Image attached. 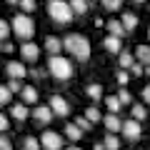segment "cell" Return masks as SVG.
<instances>
[{"label": "cell", "instance_id": "11", "mask_svg": "<svg viewBox=\"0 0 150 150\" xmlns=\"http://www.w3.org/2000/svg\"><path fill=\"white\" fill-rule=\"evenodd\" d=\"M103 125L108 128V133H118V130H123V120L118 118V112H108L105 118H103Z\"/></svg>", "mask_w": 150, "mask_h": 150}, {"label": "cell", "instance_id": "43", "mask_svg": "<svg viewBox=\"0 0 150 150\" xmlns=\"http://www.w3.org/2000/svg\"><path fill=\"white\" fill-rule=\"evenodd\" d=\"M8 5H20V0H5Z\"/></svg>", "mask_w": 150, "mask_h": 150}, {"label": "cell", "instance_id": "34", "mask_svg": "<svg viewBox=\"0 0 150 150\" xmlns=\"http://www.w3.org/2000/svg\"><path fill=\"white\" fill-rule=\"evenodd\" d=\"M118 98H120V103H123V105H133V95H130L128 90H118Z\"/></svg>", "mask_w": 150, "mask_h": 150}, {"label": "cell", "instance_id": "30", "mask_svg": "<svg viewBox=\"0 0 150 150\" xmlns=\"http://www.w3.org/2000/svg\"><path fill=\"white\" fill-rule=\"evenodd\" d=\"M115 80H118V85H128V83H130V73H128V70H120V68H118Z\"/></svg>", "mask_w": 150, "mask_h": 150}, {"label": "cell", "instance_id": "32", "mask_svg": "<svg viewBox=\"0 0 150 150\" xmlns=\"http://www.w3.org/2000/svg\"><path fill=\"white\" fill-rule=\"evenodd\" d=\"M8 88H10L13 90V95H15V93H23V80H15V78H10V80H8Z\"/></svg>", "mask_w": 150, "mask_h": 150}, {"label": "cell", "instance_id": "15", "mask_svg": "<svg viewBox=\"0 0 150 150\" xmlns=\"http://www.w3.org/2000/svg\"><path fill=\"white\" fill-rule=\"evenodd\" d=\"M20 100L25 103V105H35V103H38V90H35V85H25V88H23Z\"/></svg>", "mask_w": 150, "mask_h": 150}, {"label": "cell", "instance_id": "20", "mask_svg": "<svg viewBox=\"0 0 150 150\" xmlns=\"http://www.w3.org/2000/svg\"><path fill=\"white\" fill-rule=\"evenodd\" d=\"M70 8H73L75 15H85L90 10V0H70Z\"/></svg>", "mask_w": 150, "mask_h": 150}, {"label": "cell", "instance_id": "18", "mask_svg": "<svg viewBox=\"0 0 150 150\" xmlns=\"http://www.w3.org/2000/svg\"><path fill=\"white\" fill-rule=\"evenodd\" d=\"M135 58H138V63H143L148 68L150 65V45H138L135 48Z\"/></svg>", "mask_w": 150, "mask_h": 150}, {"label": "cell", "instance_id": "9", "mask_svg": "<svg viewBox=\"0 0 150 150\" xmlns=\"http://www.w3.org/2000/svg\"><path fill=\"white\" fill-rule=\"evenodd\" d=\"M5 73H8V78L23 80V78L28 75V68H25V63H20V60H10V63L5 65Z\"/></svg>", "mask_w": 150, "mask_h": 150}, {"label": "cell", "instance_id": "2", "mask_svg": "<svg viewBox=\"0 0 150 150\" xmlns=\"http://www.w3.org/2000/svg\"><path fill=\"white\" fill-rule=\"evenodd\" d=\"M10 25H13V33H15V38L20 43H28L33 38V33H35V23H33V18L28 13H18Z\"/></svg>", "mask_w": 150, "mask_h": 150}, {"label": "cell", "instance_id": "47", "mask_svg": "<svg viewBox=\"0 0 150 150\" xmlns=\"http://www.w3.org/2000/svg\"><path fill=\"white\" fill-rule=\"evenodd\" d=\"M148 35H150V30H148Z\"/></svg>", "mask_w": 150, "mask_h": 150}, {"label": "cell", "instance_id": "31", "mask_svg": "<svg viewBox=\"0 0 150 150\" xmlns=\"http://www.w3.org/2000/svg\"><path fill=\"white\" fill-rule=\"evenodd\" d=\"M100 3L105 10H120V5H123V0H100Z\"/></svg>", "mask_w": 150, "mask_h": 150}, {"label": "cell", "instance_id": "29", "mask_svg": "<svg viewBox=\"0 0 150 150\" xmlns=\"http://www.w3.org/2000/svg\"><path fill=\"white\" fill-rule=\"evenodd\" d=\"M75 125H78V128L85 133V130H90V128H93V120H88L85 115H78V118H75Z\"/></svg>", "mask_w": 150, "mask_h": 150}, {"label": "cell", "instance_id": "22", "mask_svg": "<svg viewBox=\"0 0 150 150\" xmlns=\"http://www.w3.org/2000/svg\"><path fill=\"white\" fill-rule=\"evenodd\" d=\"M103 145H105V150H120V140L115 133H108L105 140H103Z\"/></svg>", "mask_w": 150, "mask_h": 150}, {"label": "cell", "instance_id": "10", "mask_svg": "<svg viewBox=\"0 0 150 150\" xmlns=\"http://www.w3.org/2000/svg\"><path fill=\"white\" fill-rule=\"evenodd\" d=\"M48 105L53 108V112H55V115H60V118H68V115H70V105H68V100H65V98H60V95H53Z\"/></svg>", "mask_w": 150, "mask_h": 150}, {"label": "cell", "instance_id": "45", "mask_svg": "<svg viewBox=\"0 0 150 150\" xmlns=\"http://www.w3.org/2000/svg\"><path fill=\"white\" fill-rule=\"evenodd\" d=\"M68 150H80V148H68Z\"/></svg>", "mask_w": 150, "mask_h": 150}, {"label": "cell", "instance_id": "6", "mask_svg": "<svg viewBox=\"0 0 150 150\" xmlns=\"http://www.w3.org/2000/svg\"><path fill=\"white\" fill-rule=\"evenodd\" d=\"M123 138H128V140H140V135H143V128H140V123L138 120H123Z\"/></svg>", "mask_w": 150, "mask_h": 150}, {"label": "cell", "instance_id": "48", "mask_svg": "<svg viewBox=\"0 0 150 150\" xmlns=\"http://www.w3.org/2000/svg\"><path fill=\"white\" fill-rule=\"evenodd\" d=\"M90 3H93V0H90Z\"/></svg>", "mask_w": 150, "mask_h": 150}, {"label": "cell", "instance_id": "44", "mask_svg": "<svg viewBox=\"0 0 150 150\" xmlns=\"http://www.w3.org/2000/svg\"><path fill=\"white\" fill-rule=\"evenodd\" d=\"M133 3H145V0H133Z\"/></svg>", "mask_w": 150, "mask_h": 150}, {"label": "cell", "instance_id": "5", "mask_svg": "<svg viewBox=\"0 0 150 150\" xmlns=\"http://www.w3.org/2000/svg\"><path fill=\"white\" fill-rule=\"evenodd\" d=\"M40 145H43V150H63V135L55 130H45L40 135Z\"/></svg>", "mask_w": 150, "mask_h": 150}, {"label": "cell", "instance_id": "8", "mask_svg": "<svg viewBox=\"0 0 150 150\" xmlns=\"http://www.w3.org/2000/svg\"><path fill=\"white\" fill-rule=\"evenodd\" d=\"M53 108L50 105H35L33 108V118H35V123H40V125H48L50 120H53Z\"/></svg>", "mask_w": 150, "mask_h": 150}, {"label": "cell", "instance_id": "7", "mask_svg": "<svg viewBox=\"0 0 150 150\" xmlns=\"http://www.w3.org/2000/svg\"><path fill=\"white\" fill-rule=\"evenodd\" d=\"M20 58L25 60V63H35L38 58H40V48H38L35 43H20Z\"/></svg>", "mask_w": 150, "mask_h": 150}, {"label": "cell", "instance_id": "42", "mask_svg": "<svg viewBox=\"0 0 150 150\" xmlns=\"http://www.w3.org/2000/svg\"><path fill=\"white\" fill-rule=\"evenodd\" d=\"M93 150H105V145H103V143H95V145H93Z\"/></svg>", "mask_w": 150, "mask_h": 150}, {"label": "cell", "instance_id": "27", "mask_svg": "<svg viewBox=\"0 0 150 150\" xmlns=\"http://www.w3.org/2000/svg\"><path fill=\"white\" fill-rule=\"evenodd\" d=\"M10 30H13V25L8 20H0V43H5L8 38H10Z\"/></svg>", "mask_w": 150, "mask_h": 150}, {"label": "cell", "instance_id": "23", "mask_svg": "<svg viewBox=\"0 0 150 150\" xmlns=\"http://www.w3.org/2000/svg\"><path fill=\"white\" fill-rule=\"evenodd\" d=\"M85 95L90 98V100H100V95H103V85H98V83H90V85L85 88Z\"/></svg>", "mask_w": 150, "mask_h": 150}, {"label": "cell", "instance_id": "4", "mask_svg": "<svg viewBox=\"0 0 150 150\" xmlns=\"http://www.w3.org/2000/svg\"><path fill=\"white\" fill-rule=\"evenodd\" d=\"M48 15L53 18L55 23H60V25H68L75 18V13H73V8H70V0H50L48 3Z\"/></svg>", "mask_w": 150, "mask_h": 150}, {"label": "cell", "instance_id": "21", "mask_svg": "<svg viewBox=\"0 0 150 150\" xmlns=\"http://www.w3.org/2000/svg\"><path fill=\"white\" fill-rule=\"evenodd\" d=\"M120 23H123V28L125 30H135V25H138V15H135V13H123V15H120Z\"/></svg>", "mask_w": 150, "mask_h": 150}, {"label": "cell", "instance_id": "14", "mask_svg": "<svg viewBox=\"0 0 150 150\" xmlns=\"http://www.w3.org/2000/svg\"><path fill=\"white\" fill-rule=\"evenodd\" d=\"M135 63H138L135 53H128V50H123V53H120V58H118V68H120V70H130Z\"/></svg>", "mask_w": 150, "mask_h": 150}, {"label": "cell", "instance_id": "16", "mask_svg": "<svg viewBox=\"0 0 150 150\" xmlns=\"http://www.w3.org/2000/svg\"><path fill=\"white\" fill-rule=\"evenodd\" d=\"M105 28H108V33H110V35H115V38L128 35V30L123 28V23H120V20H108V23H105Z\"/></svg>", "mask_w": 150, "mask_h": 150}, {"label": "cell", "instance_id": "1", "mask_svg": "<svg viewBox=\"0 0 150 150\" xmlns=\"http://www.w3.org/2000/svg\"><path fill=\"white\" fill-rule=\"evenodd\" d=\"M63 45L78 63H88L90 60V40L85 35H80V33H68L63 38Z\"/></svg>", "mask_w": 150, "mask_h": 150}, {"label": "cell", "instance_id": "19", "mask_svg": "<svg viewBox=\"0 0 150 150\" xmlns=\"http://www.w3.org/2000/svg\"><path fill=\"white\" fill-rule=\"evenodd\" d=\"M65 138H68V140H73V143H78V140L83 138V130L78 128L75 123H68V125H65Z\"/></svg>", "mask_w": 150, "mask_h": 150}, {"label": "cell", "instance_id": "40", "mask_svg": "<svg viewBox=\"0 0 150 150\" xmlns=\"http://www.w3.org/2000/svg\"><path fill=\"white\" fill-rule=\"evenodd\" d=\"M3 53H8V55H10V53H15V45H13L10 40H5V43H3Z\"/></svg>", "mask_w": 150, "mask_h": 150}, {"label": "cell", "instance_id": "33", "mask_svg": "<svg viewBox=\"0 0 150 150\" xmlns=\"http://www.w3.org/2000/svg\"><path fill=\"white\" fill-rule=\"evenodd\" d=\"M30 75L35 78V80H43V78H48V75H50V70L48 68H35V70H30Z\"/></svg>", "mask_w": 150, "mask_h": 150}, {"label": "cell", "instance_id": "37", "mask_svg": "<svg viewBox=\"0 0 150 150\" xmlns=\"http://www.w3.org/2000/svg\"><path fill=\"white\" fill-rule=\"evenodd\" d=\"M0 150H13V140L5 133H0Z\"/></svg>", "mask_w": 150, "mask_h": 150}, {"label": "cell", "instance_id": "17", "mask_svg": "<svg viewBox=\"0 0 150 150\" xmlns=\"http://www.w3.org/2000/svg\"><path fill=\"white\" fill-rule=\"evenodd\" d=\"M103 48H105L108 53H120V50H123V45H120V38H115V35H108L105 40H103Z\"/></svg>", "mask_w": 150, "mask_h": 150}, {"label": "cell", "instance_id": "41", "mask_svg": "<svg viewBox=\"0 0 150 150\" xmlns=\"http://www.w3.org/2000/svg\"><path fill=\"white\" fill-rule=\"evenodd\" d=\"M143 98H145V103H148V105H150V83H148V85L143 88Z\"/></svg>", "mask_w": 150, "mask_h": 150}, {"label": "cell", "instance_id": "24", "mask_svg": "<svg viewBox=\"0 0 150 150\" xmlns=\"http://www.w3.org/2000/svg\"><path fill=\"white\" fill-rule=\"evenodd\" d=\"M130 115H133V120L143 123V120L148 118V110H145V105H133V108H130Z\"/></svg>", "mask_w": 150, "mask_h": 150}, {"label": "cell", "instance_id": "35", "mask_svg": "<svg viewBox=\"0 0 150 150\" xmlns=\"http://www.w3.org/2000/svg\"><path fill=\"white\" fill-rule=\"evenodd\" d=\"M20 10L30 15V13L35 10V0H20Z\"/></svg>", "mask_w": 150, "mask_h": 150}, {"label": "cell", "instance_id": "12", "mask_svg": "<svg viewBox=\"0 0 150 150\" xmlns=\"http://www.w3.org/2000/svg\"><path fill=\"white\" fill-rule=\"evenodd\" d=\"M60 50H65V45H63L60 38H55V35H48V38H45V53L60 55Z\"/></svg>", "mask_w": 150, "mask_h": 150}, {"label": "cell", "instance_id": "3", "mask_svg": "<svg viewBox=\"0 0 150 150\" xmlns=\"http://www.w3.org/2000/svg\"><path fill=\"white\" fill-rule=\"evenodd\" d=\"M48 70L50 75H53L55 80H70L73 78V63H70L68 58H63V55H50L48 60Z\"/></svg>", "mask_w": 150, "mask_h": 150}, {"label": "cell", "instance_id": "28", "mask_svg": "<svg viewBox=\"0 0 150 150\" xmlns=\"http://www.w3.org/2000/svg\"><path fill=\"white\" fill-rule=\"evenodd\" d=\"M13 100V90L8 85H0V105H8Z\"/></svg>", "mask_w": 150, "mask_h": 150}, {"label": "cell", "instance_id": "39", "mask_svg": "<svg viewBox=\"0 0 150 150\" xmlns=\"http://www.w3.org/2000/svg\"><path fill=\"white\" fill-rule=\"evenodd\" d=\"M8 128H10V123H8V118L3 115V112H0V133H5Z\"/></svg>", "mask_w": 150, "mask_h": 150}, {"label": "cell", "instance_id": "38", "mask_svg": "<svg viewBox=\"0 0 150 150\" xmlns=\"http://www.w3.org/2000/svg\"><path fill=\"white\" fill-rule=\"evenodd\" d=\"M143 73H145V65L143 63H135L133 68H130V75H133V78H140Z\"/></svg>", "mask_w": 150, "mask_h": 150}, {"label": "cell", "instance_id": "36", "mask_svg": "<svg viewBox=\"0 0 150 150\" xmlns=\"http://www.w3.org/2000/svg\"><path fill=\"white\" fill-rule=\"evenodd\" d=\"M85 118L93 120V123H98V120H100V110H98V108H88V110H85Z\"/></svg>", "mask_w": 150, "mask_h": 150}, {"label": "cell", "instance_id": "26", "mask_svg": "<svg viewBox=\"0 0 150 150\" xmlns=\"http://www.w3.org/2000/svg\"><path fill=\"white\" fill-rule=\"evenodd\" d=\"M43 145H40V140L38 138H33V135H28L25 140H23V145H20V150H40Z\"/></svg>", "mask_w": 150, "mask_h": 150}, {"label": "cell", "instance_id": "25", "mask_svg": "<svg viewBox=\"0 0 150 150\" xmlns=\"http://www.w3.org/2000/svg\"><path fill=\"white\" fill-rule=\"evenodd\" d=\"M105 108H108L110 112H120L123 103H120V98H118V95H110V98H105Z\"/></svg>", "mask_w": 150, "mask_h": 150}, {"label": "cell", "instance_id": "13", "mask_svg": "<svg viewBox=\"0 0 150 150\" xmlns=\"http://www.w3.org/2000/svg\"><path fill=\"white\" fill-rule=\"evenodd\" d=\"M10 115H13V118L18 120V123H23V120H28V118L33 115V110H28V105H25V103L20 100V103H15V105H13Z\"/></svg>", "mask_w": 150, "mask_h": 150}, {"label": "cell", "instance_id": "46", "mask_svg": "<svg viewBox=\"0 0 150 150\" xmlns=\"http://www.w3.org/2000/svg\"><path fill=\"white\" fill-rule=\"evenodd\" d=\"M0 53H3V43H0Z\"/></svg>", "mask_w": 150, "mask_h": 150}]
</instances>
